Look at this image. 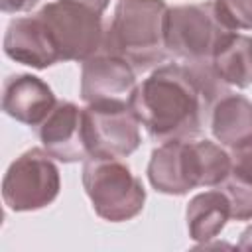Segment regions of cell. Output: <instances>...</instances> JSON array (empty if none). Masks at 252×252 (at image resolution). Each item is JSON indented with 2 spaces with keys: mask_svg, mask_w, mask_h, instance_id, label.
<instances>
[{
  "mask_svg": "<svg viewBox=\"0 0 252 252\" xmlns=\"http://www.w3.org/2000/svg\"><path fill=\"white\" fill-rule=\"evenodd\" d=\"M232 93L211 63H163L136 85L128 102L156 142L197 138L215 102Z\"/></svg>",
  "mask_w": 252,
  "mask_h": 252,
  "instance_id": "6da1fadb",
  "label": "cell"
},
{
  "mask_svg": "<svg viewBox=\"0 0 252 252\" xmlns=\"http://www.w3.org/2000/svg\"><path fill=\"white\" fill-rule=\"evenodd\" d=\"M230 171L224 146L213 140H167L152 150L150 185L163 195H187L197 187H219Z\"/></svg>",
  "mask_w": 252,
  "mask_h": 252,
  "instance_id": "7a4b0ae2",
  "label": "cell"
},
{
  "mask_svg": "<svg viewBox=\"0 0 252 252\" xmlns=\"http://www.w3.org/2000/svg\"><path fill=\"white\" fill-rule=\"evenodd\" d=\"M165 0H118L104 32L102 51L126 59L136 71L163 65L169 57L165 45Z\"/></svg>",
  "mask_w": 252,
  "mask_h": 252,
  "instance_id": "3957f363",
  "label": "cell"
},
{
  "mask_svg": "<svg viewBox=\"0 0 252 252\" xmlns=\"http://www.w3.org/2000/svg\"><path fill=\"white\" fill-rule=\"evenodd\" d=\"M110 0H51L35 14L45 24L61 61H79L102 51V14Z\"/></svg>",
  "mask_w": 252,
  "mask_h": 252,
  "instance_id": "277c9868",
  "label": "cell"
},
{
  "mask_svg": "<svg viewBox=\"0 0 252 252\" xmlns=\"http://www.w3.org/2000/svg\"><path fill=\"white\" fill-rule=\"evenodd\" d=\"M85 193L93 211L108 222L138 217L146 203L142 181L116 158H89L81 171Z\"/></svg>",
  "mask_w": 252,
  "mask_h": 252,
  "instance_id": "5b68a950",
  "label": "cell"
},
{
  "mask_svg": "<svg viewBox=\"0 0 252 252\" xmlns=\"http://www.w3.org/2000/svg\"><path fill=\"white\" fill-rule=\"evenodd\" d=\"M234 32L219 18L213 0L169 8L165 45L169 57L187 63H211Z\"/></svg>",
  "mask_w": 252,
  "mask_h": 252,
  "instance_id": "8992f818",
  "label": "cell"
},
{
  "mask_svg": "<svg viewBox=\"0 0 252 252\" xmlns=\"http://www.w3.org/2000/svg\"><path fill=\"white\" fill-rule=\"evenodd\" d=\"M59 189V169L43 148H30L18 156L2 179L4 205L14 213L45 209L57 199Z\"/></svg>",
  "mask_w": 252,
  "mask_h": 252,
  "instance_id": "52a82bcc",
  "label": "cell"
},
{
  "mask_svg": "<svg viewBox=\"0 0 252 252\" xmlns=\"http://www.w3.org/2000/svg\"><path fill=\"white\" fill-rule=\"evenodd\" d=\"M85 140L91 158H126L140 144V120L128 100H100L83 108Z\"/></svg>",
  "mask_w": 252,
  "mask_h": 252,
  "instance_id": "ba28073f",
  "label": "cell"
},
{
  "mask_svg": "<svg viewBox=\"0 0 252 252\" xmlns=\"http://www.w3.org/2000/svg\"><path fill=\"white\" fill-rule=\"evenodd\" d=\"M41 148L57 161L77 163L91 158L85 140L83 108L71 100H57L53 110L35 128Z\"/></svg>",
  "mask_w": 252,
  "mask_h": 252,
  "instance_id": "9c48e42d",
  "label": "cell"
},
{
  "mask_svg": "<svg viewBox=\"0 0 252 252\" xmlns=\"http://www.w3.org/2000/svg\"><path fill=\"white\" fill-rule=\"evenodd\" d=\"M136 69L112 53H96L81 65V98L85 104L100 100H128L136 89Z\"/></svg>",
  "mask_w": 252,
  "mask_h": 252,
  "instance_id": "30bf717a",
  "label": "cell"
},
{
  "mask_svg": "<svg viewBox=\"0 0 252 252\" xmlns=\"http://www.w3.org/2000/svg\"><path fill=\"white\" fill-rule=\"evenodd\" d=\"M4 53L22 65L47 69L61 61L59 51L37 14L10 20L4 33Z\"/></svg>",
  "mask_w": 252,
  "mask_h": 252,
  "instance_id": "8fae6325",
  "label": "cell"
},
{
  "mask_svg": "<svg viewBox=\"0 0 252 252\" xmlns=\"http://www.w3.org/2000/svg\"><path fill=\"white\" fill-rule=\"evenodd\" d=\"M55 104L57 98L43 79L32 73H16L4 79L2 110L10 118L37 128Z\"/></svg>",
  "mask_w": 252,
  "mask_h": 252,
  "instance_id": "7c38bea8",
  "label": "cell"
},
{
  "mask_svg": "<svg viewBox=\"0 0 252 252\" xmlns=\"http://www.w3.org/2000/svg\"><path fill=\"white\" fill-rule=\"evenodd\" d=\"M209 128L213 138L224 148L244 142L252 136V102L236 93L220 96L209 114Z\"/></svg>",
  "mask_w": 252,
  "mask_h": 252,
  "instance_id": "4fadbf2b",
  "label": "cell"
},
{
  "mask_svg": "<svg viewBox=\"0 0 252 252\" xmlns=\"http://www.w3.org/2000/svg\"><path fill=\"white\" fill-rule=\"evenodd\" d=\"M230 219V203L220 189H211L195 195L185 209L189 238L197 244H207L217 238Z\"/></svg>",
  "mask_w": 252,
  "mask_h": 252,
  "instance_id": "5bb4252c",
  "label": "cell"
},
{
  "mask_svg": "<svg viewBox=\"0 0 252 252\" xmlns=\"http://www.w3.org/2000/svg\"><path fill=\"white\" fill-rule=\"evenodd\" d=\"M215 73L236 89L252 85V37L234 32L211 61Z\"/></svg>",
  "mask_w": 252,
  "mask_h": 252,
  "instance_id": "9a60e30c",
  "label": "cell"
},
{
  "mask_svg": "<svg viewBox=\"0 0 252 252\" xmlns=\"http://www.w3.org/2000/svg\"><path fill=\"white\" fill-rule=\"evenodd\" d=\"M219 189L230 203V219L252 220V181L236 175H226Z\"/></svg>",
  "mask_w": 252,
  "mask_h": 252,
  "instance_id": "2e32d148",
  "label": "cell"
},
{
  "mask_svg": "<svg viewBox=\"0 0 252 252\" xmlns=\"http://www.w3.org/2000/svg\"><path fill=\"white\" fill-rule=\"evenodd\" d=\"M219 18L232 32L252 30V0H213Z\"/></svg>",
  "mask_w": 252,
  "mask_h": 252,
  "instance_id": "e0dca14e",
  "label": "cell"
},
{
  "mask_svg": "<svg viewBox=\"0 0 252 252\" xmlns=\"http://www.w3.org/2000/svg\"><path fill=\"white\" fill-rule=\"evenodd\" d=\"M226 152L230 158L228 175H236L252 181V136L232 148H226Z\"/></svg>",
  "mask_w": 252,
  "mask_h": 252,
  "instance_id": "ac0fdd59",
  "label": "cell"
},
{
  "mask_svg": "<svg viewBox=\"0 0 252 252\" xmlns=\"http://www.w3.org/2000/svg\"><path fill=\"white\" fill-rule=\"evenodd\" d=\"M37 0H0V10L4 14H20V12H30Z\"/></svg>",
  "mask_w": 252,
  "mask_h": 252,
  "instance_id": "d6986e66",
  "label": "cell"
},
{
  "mask_svg": "<svg viewBox=\"0 0 252 252\" xmlns=\"http://www.w3.org/2000/svg\"><path fill=\"white\" fill-rule=\"evenodd\" d=\"M240 248H252V226H248L242 234H240Z\"/></svg>",
  "mask_w": 252,
  "mask_h": 252,
  "instance_id": "ffe728a7",
  "label": "cell"
}]
</instances>
